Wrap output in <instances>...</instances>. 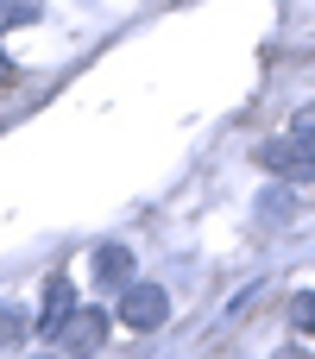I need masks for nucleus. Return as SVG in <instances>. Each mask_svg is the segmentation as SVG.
Instances as JSON below:
<instances>
[{"instance_id":"f257e3e1","label":"nucleus","mask_w":315,"mask_h":359,"mask_svg":"<svg viewBox=\"0 0 315 359\" xmlns=\"http://www.w3.org/2000/svg\"><path fill=\"white\" fill-rule=\"evenodd\" d=\"M164 316H170V297H164L158 284H126V290H120V322H126V328L152 334V328H164Z\"/></svg>"},{"instance_id":"f03ea898","label":"nucleus","mask_w":315,"mask_h":359,"mask_svg":"<svg viewBox=\"0 0 315 359\" xmlns=\"http://www.w3.org/2000/svg\"><path fill=\"white\" fill-rule=\"evenodd\" d=\"M259 158H265L272 170H284V177H309V170H315V151L303 145V139H297V133H290V139H272Z\"/></svg>"},{"instance_id":"7ed1b4c3","label":"nucleus","mask_w":315,"mask_h":359,"mask_svg":"<svg viewBox=\"0 0 315 359\" xmlns=\"http://www.w3.org/2000/svg\"><path fill=\"white\" fill-rule=\"evenodd\" d=\"M126 278H133V252H126V246H101V252H95V284H101V290H120Z\"/></svg>"},{"instance_id":"20e7f679","label":"nucleus","mask_w":315,"mask_h":359,"mask_svg":"<svg viewBox=\"0 0 315 359\" xmlns=\"http://www.w3.org/2000/svg\"><path fill=\"white\" fill-rule=\"evenodd\" d=\"M44 334H63V322H69V278H51L44 284Z\"/></svg>"},{"instance_id":"39448f33","label":"nucleus","mask_w":315,"mask_h":359,"mask_svg":"<svg viewBox=\"0 0 315 359\" xmlns=\"http://www.w3.org/2000/svg\"><path fill=\"white\" fill-rule=\"evenodd\" d=\"M259 202H265V208H259V221H265V227H278V221H297V215H303V196H297V189H265Z\"/></svg>"},{"instance_id":"423d86ee","label":"nucleus","mask_w":315,"mask_h":359,"mask_svg":"<svg viewBox=\"0 0 315 359\" xmlns=\"http://www.w3.org/2000/svg\"><path fill=\"white\" fill-rule=\"evenodd\" d=\"M101 334H107L101 316H76V322H63V341H69V347H101Z\"/></svg>"},{"instance_id":"0eeeda50","label":"nucleus","mask_w":315,"mask_h":359,"mask_svg":"<svg viewBox=\"0 0 315 359\" xmlns=\"http://www.w3.org/2000/svg\"><path fill=\"white\" fill-rule=\"evenodd\" d=\"M290 322H297L303 334H315V290H303V297H290Z\"/></svg>"},{"instance_id":"6e6552de","label":"nucleus","mask_w":315,"mask_h":359,"mask_svg":"<svg viewBox=\"0 0 315 359\" xmlns=\"http://www.w3.org/2000/svg\"><path fill=\"white\" fill-rule=\"evenodd\" d=\"M32 13H38V0H0V32L19 25V19H32Z\"/></svg>"},{"instance_id":"1a4fd4ad","label":"nucleus","mask_w":315,"mask_h":359,"mask_svg":"<svg viewBox=\"0 0 315 359\" xmlns=\"http://www.w3.org/2000/svg\"><path fill=\"white\" fill-rule=\"evenodd\" d=\"M290 133H297V139H303V145L315 151V101L303 107V114H297V120H290Z\"/></svg>"},{"instance_id":"9d476101","label":"nucleus","mask_w":315,"mask_h":359,"mask_svg":"<svg viewBox=\"0 0 315 359\" xmlns=\"http://www.w3.org/2000/svg\"><path fill=\"white\" fill-rule=\"evenodd\" d=\"M0 341H19V309L0 303Z\"/></svg>"},{"instance_id":"9b49d317","label":"nucleus","mask_w":315,"mask_h":359,"mask_svg":"<svg viewBox=\"0 0 315 359\" xmlns=\"http://www.w3.org/2000/svg\"><path fill=\"white\" fill-rule=\"evenodd\" d=\"M6 82H13V69H6V63H0V88H6Z\"/></svg>"}]
</instances>
